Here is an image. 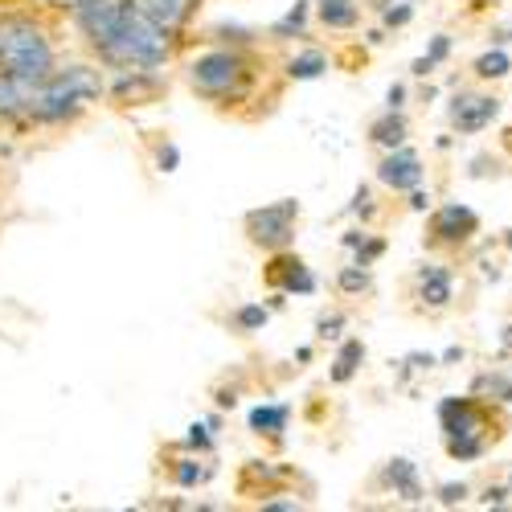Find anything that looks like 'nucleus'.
I'll use <instances>...</instances> for the list:
<instances>
[{
	"mask_svg": "<svg viewBox=\"0 0 512 512\" xmlns=\"http://www.w3.org/2000/svg\"><path fill=\"white\" fill-rule=\"evenodd\" d=\"M70 21L111 70H160L173 58V37L140 9V0H74Z\"/></svg>",
	"mask_w": 512,
	"mask_h": 512,
	"instance_id": "1",
	"label": "nucleus"
},
{
	"mask_svg": "<svg viewBox=\"0 0 512 512\" xmlns=\"http://www.w3.org/2000/svg\"><path fill=\"white\" fill-rule=\"evenodd\" d=\"M58 66L46 25L33 17H0V119L29 115V99L41 78Z\"/></svg>",
	"mask_w": 512,
	"mask_h": 512,
	"instance_id": "2",
	"label": "nucleus"
},
{
	"mask_svg": "<svg viewBox=\"0 0 512 512\" xmlns=\"http://www.w3.org/2000/svg\"><path fill=\"white\" fill-rule=\"evenodd\" d=\"M103 95H107V82H103V74L95 66H87V62L54 66L46 78H41V87L33 91L25 123H46V127L70 123L91 103H99Z\"/></svg>",
	"mask_w": 512,
	"mask_h": 512,
	"instance_id": "3",
	"label": "nucleus"
},
{
	"mask_svg": "<svg viewBox=\"0 0 512 512\" xmlns=\"http://www.w3.org/2000/svg\"><path fill=\"white\" fill-rule=\"evenodd\" d=\"M185 82L209 103H238L246 99L254 70H250V54L246 50H201L185 62Z\"/></svg>",
	"mask_w": 512,
	"mask_h": 512,
	"instance_id": "4",
	"label": "nucleus"
},
{
	"mask_svg": "<svg viewBox=\"0 0 512 512\" xmlns=\"http://www.w3.org/2000/svg\"><path fill=\"white\" fill-rule=\"evenodd\" d=\"M295 226H300V201H295V197L259 205V209H250L246 218H242L246 242L259 246V250H267V254L287 250V246L295 242Z\"/></svg>",
	"mask_w": 512,
	"mask_h": 512,
	"instance_id": "5",
	"label": "nucleus"
},
{
	"mask_svg": "<svg viewBox=\"0 0 512 512\" xmlns=\"http://www.w3.org/2000/svg\"><path fill=\"white\" fill-rule=\"evenodd\" d=\"M267 283H271L275 291H283L287 300H291V295H316V275H312V267L300 259V254H291V246L271 254Z\"/></svg>",
	"mask_w": 512,
	"mask_h": 512,
	"instance_id": "6",
	"label": "nucleus"
},
{
	"mask_svg": "<svg viewBox=\"0 0 512 512\" xmlns=\"http://www.w3.org/2000/svg\"><path fill=\"white\" fill-rule=\"evenodd\" d=\"M484 426H488L484 406H480L472 394H467V398L451 394V398H443V402H439V431H443V439H459V435H484Z\"/></svg>",
	"mask_w": 512,
	"mask_h": 512,
	"instance_id": "7",
	"label": "nucleus"
},
{
	"mask_svg": "<svg viewBox=\"0 0 512 512\" xmlns=\"http://www.w3.org/2000/svg\"><path fill=\"white\" fill-rule=\"evenodd\" d=\"M447 115H451L455 136H476L500 115V99L496 95H455Z\"/></svg>",
	"mask_w": 512,
	"mask_h": 512,
	"instance_id": "8",
	"label": "nucleus"
},
{
	"mask_svg": "<svg viewBox=\"0 0 512 512\" xmlns=\"http://www.w3.org/2000/svg\"><path fill=\"white\" fill-rule=\"evenodd\" d=\"M377 181L386 189H394V193L418 189L422 185V160H418V152L406 148V144L390 148L386 156H381V164H377Z\"/></svg>",
	"mask_w": 512,
	"mask_h": 512,
	"instance_id": "9",
	"label": "nucleus"
},
{
	"mask_svg": "<svg viewBox=\"0 0 512 512\" xmlns=\"http://www.w3.org/2000/svg\"><path fill=\"white\" fill-rule=\"evenodd\" d=\"M476 230H480V213L472 205H459V201L439 205L435 218H431V238L443 242V246H459V242L472 238Z\"/></svg>",
	"mask_w": 512,
	"mask_h": 512,
	"instance_id": "10",
	"label": "nucleus"
},
{
	"mask_svg": "<svg viewBox=\"0 0 512 512\" xmlns=\"http://www.w3.org/2000/svg\"><path fill=\"white\" fill-rule=\"evenodd\" d=\"M414 300H418L426 312L451 308V300H455V275H451L443 263H422L418 275H414Z\"/></svg>",
	"mask_w": 512,
	"mask_h": 512,
	"instance_id": "11",
	"label": "nucleus"
},
{
	"mask_svg": "<svg viewBox=\"0 0 512 512\" xmlns=\"http://www.w3.org/2000/svg\"><path fill=\"white\" fill-rule=\"evenodd\" d=\"M381 484H386L402 504H422V500H426L422 476H418L414 459H406V455H394L386 467H381Z\"/></svg>",
	"mask_w": 512,
	"mask_h": 512,
	"instance_id": "12",
	"label": "nucleus"
},
{
	"mask_svg": "<svg viewBox=\"0 0 512 512\" xmlns=\"http://www.w3.org/2000/svg\"><path fill=\"white\" fill-rule=\"evenodd\" d=\"M287 422H291V406L287 402H259V406H250V414H246L250 435H259V439H279L287 431Z\"/></svg>",
	"mask_w": 512,
	"mask_h": 512,
	"instance_id": "13",
	"label": "nucleus"
},
{
	"mask_svg": "<svg viewBox=\"0 0 512 512\" xmlns=\"http://www.w3.org/2000/svg\"><path fill=\"white\" fill-rule=\"evenodd\" d=\"M140 9L173 37L189 17H193V9H197V0H140Z\"/></svg>",
	"mask_w": 512,
	"mask_h": 512,
	"instance_id": "14",
	"label": "nucleus"
},
{
	"mask_svg": "<svg viewBox=\"0 0 512 512\" xmlns=\"http://www.w3.org/2000/svg\"><path fill=\"white\" fill-rule=\"evenodd\" d=\"M361 365H365V340H357V336H349L345 345L336 349V357H332V369H328V381L332 386H349V381L361 373Z\"/></svg>",
	"mask_w": 512,
	"mask_h": 512,
	"instance_id": "15",
	"label": "nucleus"
},
{
	"mask_svg": "<svg viewBox=\"0 0 512 512\" xmlns=\"http://www.w3.org/2000/svg\"><path fill=\"white\" fill-rule=\"evenodd\" d=\"M406 136H410V123H406V115L402 111H390L386 107V115H377L373 123H369V140L377 144V148H398V144H406Z\"/></svg>",
	"mask_w": 512,
	"mask_h": 512,
	"instance_id": "16",
	"label": "nucleus"
},
{
	"mask_svg": "<svg viewBox=\"0 0 512 512\" xmlns=\"http://www.w3.org/2000/svg\"><path fill=\"white\" fill-rule=\"evenodd\" d=\"M316 17H320V25L324 29H357V21H361V5L357 0H316Z\"/></svg>",
	"mask_w": 512,
	"mask_h": 512,
	"instance_id": "17",
	"label": "nucleus"
},
{
	"mask_svg": "<svg viewBox=\"0 0 512 512\" xmlns=\"http://www.w3.org/2000/svg\"><path fill=\"white\" fill-rule=\"evenodd\" d=\"M168 472H173V484L177 488H185V492H193V488H201L209 476H213V467L205 463V455H185V459H173V467H168Z\"/></svg>",
	"mask_w": 512,
	"mask_h": 512,
	"instance_id": "18",
	"label": "nucleus"
},
{
	"mask_svg": "<svg viewBox=\"0 0 512 512\" xmlns=\"http://www.w3.org/2000/svg\"><path fill=\"white\" fill-rule=\"evenodd\" d=\"M472 398H484V402H500L508 406L512 402V377H504L500 369H488L472 381Z\"/></svg>",
	"mask_w": 512,
	"mask_h": 512,
	"instance_id": "19",
	"label": "nucleus"
},
{
	"mask_svg": "<svg viewBox=\"0 0 512 512\" xmlns=\"http://www.w3.org/2000/svg\"><path fill=\"white\" fill-rule=\"evenodd\" d=\"M308 13H312V0H295V5L271 25V37L275 41H291V37H304L308 29Z\"/></svg>",
	"mask_w": 512,
	"mask_h": 512,
	"instance_id": "20",
	"label": "nucleus"
},
{
	"mask_svg": "<svg viewBox=\"0 0 512 512\" xmlns=\"http://www.w3.org/2000/svg\"><path fill=\"white\" fill-rule=\"evenodd\" d=\"M283 70H287L291 82H312V78H320L328 70V58L320 50H304V54H291Z\"/></svg>",
	"mask_w": 512,
	"mask_h": 512,
	"instance_id": "21",
	"label": "nucleus"
},
{
	"mask_svg": "<svg viewBox=\"0 0 512 512\" xmlns=\"http://www.w3.org/2000/svg\"><path fill=\"white\" fill-rule=\"evenodd\" d=\"M447 58H451V37H447V33H439V37H431V46H426V54H422V58H414V66H410V70H414L418 78H426V74H435Z\"/></svg>",
	"mask_w": 512,
	"mask_h": 512,
	"instance_id": "22",
	"label": "nucleus"
},
{
	"mask_svg": "<svg viewBox=\"0 0 512 512\" xmlns=\"http://www.w3.org/2000/svg\"><path fill=\"white\" fill-rule=\"evenodd\" d=\"M369 287H373V271L361 267V263H349V267L336 271V291L340 295H365Z\"/></svg>",
	"mask_w": 512,
	"mask_h": 512,
	"instance_id": "23",
	"label": "nucleus"
},
{
	"mask_svg": "<svg viewBox=\"0 0 512 512\" xmlns=\"http://www.w3.org/2000/svg\"><path fill=\"white\" fill-rule=\"evenodd\" d=\"M234 328L242 332V336H250V332H263L267 328V320H271V304H242V308H234Z\"/></svg>",
	"mask_w": 512,
	"mask_h": 512,
	"instance_id": "24",
	"label": "nucleus"
},
{
	"mask_svg": "<svg viewBox=\"0 0 512 512\" xmlns=\"http://www.w3.org/2000/svg\"><path fill=\"white\" fill-rule=\"evenodd\" d=\"M472 70H476V78H484V82H496V78H508V70H512V58L496 46V50H488V54H480L476 62H472Z\"/></svg>",
	"mask_w": 512,
	"mask_h": 512,
	"instance_id": "25",
	"label": "nucleus"
},
{
	"mask_svg": "<svg viewBox=\"0 0 512 512\" xmlns=\"http://www.w3.org/2000/svg\"><path fill=\"white\" fill-rule=\"evenodd\" d=\"M488 451V435H459V439H447V455L455 463H472Z\"/></svg>",
	"mask_w": 512,
	"mask_h": 512,
	"instance_id": "26",
	"label": "nucleus"
},
{
	"mask_svg": "<svg viewBox=\"0 0 512 512\" xmlns=\"http://www.w3.org/2000/svg\"><path fill=\"white\" fill-rule=\"evenodd\" d=\"M213 431H218L213 422H193V426H189V435H185V451H193V455H209V451H213Z\"/></svg>",
	"mask_w": 512,
	"mask_h": 512,
	"instance_id": "27",
	"label": "nucleus"
},
{
	"mask_svg": "<svg viewBox=\"0 0 512 512\" xmlns=\"http://www.w3.org/2000/svg\"><path fill=\"white\" fill-rule=\"evenodd\" d=\"M381 254H386V238H377V234H365L357 246H353V263H361V267H373Z\"/></svg>",
	"mask_w": 512,
	"mask_h": 512,
	"instance_id": "28",
	"label": "nucleus"
},
{
	"mask_svg": "<svg viewBox=\"0 0 512 512\" xmlns=\"http://www.w3.org/2000/svg\"><path fill=\"white\" fill-rule=\"evenodd\" d=\"M410 21H414V5H410V0H398V5L381 9V25H386V29H406Z\"/></svg>",
	"mask_w": 512,
	"mask_h": 512,
	"instance_id": "29",
	"label": "nucleus"
},
{
	"mask_svg": "<svg viewBox=\"0 0 512 512\" xmlns=\"http://www.w3.org/2000/svg\"><path fill=\"white\" fill-rule=\"evenodd\" d=\"M439 365V357L435 353H410L406 361H402V381L410 377V373H431Z\"/></svg>",
	"mask_w": 512,
	"mask_h": 512,
	"instance_id": "30",
	"label": "nucleus"
},
{
	"mask_svg": "<svg viewBox=\"0 0 512 512\" xmlns=\"http://www.w3.org/2000/svg\"><path fill=\"white\" fill-rule=\"evenodd\" d=\"M467 492H472V488H467L463 480H459V484L451 480V484H439V492H435V496H439V504H443V508H455V504H463V500H467Z\"/></svg>",
	"mask_w": 512,
	"mask_h": 512,
	"instance_id": "31",
	"label": "nucleus"
},
{
	"mask_svg": "<svg viewBox=\"0 0 512 512\" xmlns=\"http://www.w3.org/2000/svg\"><path fill=\"white\" fill-rule=\"evenodd\" d=\"M156 168H160V173H177V168H181V148L177 144H160L156 148Z\"/></svg>",
	"mask_w": 512,
	"mask_h": 512,
	"instance_id": "32",
	"label": "nucleus"
},
{
	"mask_svg": "<svg viewBox=\"0 0 512 512\" xmlns=\"http://www.w3.org/2000/svg\"><path fill=\"white\" fill-rule=\"evenodd\" d=\"M340 328H345V316H340V312H332V316H320V320H316V336H320V340H336V336H340Z\"/></svg>",
	"mask_w": 512,
	"mask_h": 512,
	"instance_id": "33",
	"label": "nucleus"
},
{
	"mask_svg": "<svg viewBox=\"0 0 512 512\" xmlns=\"http://www.w3.org/2000/svg\"><path fill=\"white\" fill-rule=\"evenodd\" d=\"M508 492H512L508 484H488L484 496H480V504H484V508H504V504H508Z\"/></svg>",
	"mask_w": 512,
	"mask_h": 512,
	"instance_id": "34",
	"label": "nucleus"
},
{
	"mask_svg": "<svg viewBox=\"0 0 512 512\" xmlns=\"http://www.w3.org/2000/svg\"><path fill=\"white\" fill-rule=\"evenodd\" d=\"M353 213H361V218H373V197H369V189L361 185L357 189V197H353V205H349Z\"/></svg>",
	"mask_w": 512,
	"mask_h": 512,
	"instance_id": "35",
	"label": "nucleus"
},
{
	"mask_svg": "<svg viewBox=\"0 0 512 512\" xmlns=\"http://www.w3.org/2000/svg\"><path fill=\"white\" fill-rule=\"evenodd\" d=\"M386 107L390 111H402L406 107V82H394V87L386 91Z\"/></svg>",
	"mask_w": 512,
	"mask_h": 512,
	"instance_id": "36",
	"label": "nucleus"
},
{
	"mask_svg": "<svg viewBox=\"0 0 512 512\" xmlns=\"http://www.w3.org/2000/svg\"><path fill=\"white\" fill-rule=\"evenodd\" d=\"M410 209H431V193H422V189H410Z\"/></svg>",
	"mask_w": 512,
	"mask_h": 512,
	"instance_id": "37",
	"label": "nucleus"
},
{
	"mask_svg": "<svg viewBox=\"0 0 512 512\" xmlns=\"http://www.w3.org/2000/svg\"><path fill=\"white\" fill-rule=\"evenodd\" d=\"M500 349H504V353H508V357H512V324H508V328H504V332H500Z\"/></svg>",
	"mask_w": 512,
	"mask_h": 512,
	"instance_id": "38",
	"label": "nucleus"
},
{
	"mask_svg": "<svg viewBox=\"0 0 512 512\" xmlns=\"http://www.w3.org/2000/svg\"><path fill=\"white\" fill-rule=\"evenodd\" d=\"M439 361H447V365H451V361H463V349H447Z\"/></svg>",
	"mask_w": 512,
	"mask_h": 512,
	"instance_id": "39",
	"label": "nucleus"
},
{
	"mask_svg": "<svg viewBox=\"0 0 512 512\" xmlns=\"http://www.w3.org/2000/svg\"><path fill=\"white\" fill-rule=\"evenodd\" d=\"M508 246H512V230H508Z\"/></svg>",
	"mask_w": 512,
	"mask_h": 512,
	"instance_id": "40",
	"label": "nucleus"
},
{
	"mask_svg": "<svg viewBox=\"0 0 512 512\" xmlns=\"http://www.w3.org/2000/svg\"><path fill=\"white\" fill-rule=\"evenodd\" d=\"M508 488H512V476H508Z\"/></svg>",
	"mask_w": 512,
	"mask_h": 512,
	"instance_id": "41",
	"label": "nucleus"
},
{
	"mask_svg": "<svg viewBox=\"0 0 512 512\" xmlns=\"http://www.w3.org/2000/svg\"><path fill=\"white\" fill-rule=\"evenodd\" d=\"M410 5H414V0H410Z\"/></svg>",
	"mask_w": 512,
	"mask_h": 512,
	"instance_id": "42",
	"label": "nucleus"
}]
</instances>
